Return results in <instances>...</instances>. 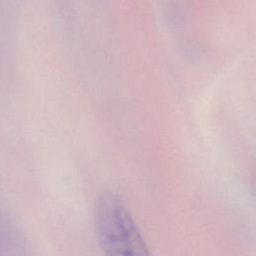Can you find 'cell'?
Segmentation results:
<instances>
[{
    "label": "cell",
    "instance_id": "cell-1",
    "mask_svg": "<svg viewBox=\"0 0 256 256\" xmlns=\"http://www.w3.org/2000/svg\"><path fill=\"white\" fill-rule=\"evenodd\" d=\"M95 224L105 256H151L125 203L113 193H103L96 205Z\"/></svg>",
    "mask_w": 256,
    "mask_h": 256
}]
</instances>
